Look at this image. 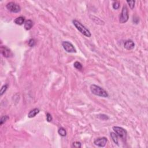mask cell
<instances>
[{
    "mask_svg": "<svg viewBox=\"0 0 148 148\" xmlns=\"http://www.w3.org/2000/svg\"><path fill=\"white\" fill-rule=\"evenodd\" d=\"M90 91L93 94L101 97L107 98L109 97L108 92L98 85H91L90 86Z\"/></svg>",
    "mask_w": 148,
    "mask_h": 148,
    "instance_id": "obj_1",
    "label": "cell"
},
{
    "mask_svg": "<svg viewBox=\"0 0 148 148\" xmlns=\"http://www.w3.org/2000/svg\"><path fill=\"white\" fill-rule=\"evenodd\" d=\"M74 26L76 28V29L79 31L80 32H81V34H83L85 36H86L87 37H90L91 36V34L90 32V31L85 27V26H83L81 23L79 22V21L76 20H73L72 21Z\"/></svg>",
    "mask_w": 148,
    "mask_h": 148,
    "instance_id": "obj_2",
    "label": "cell"
},
{
    "mask_svg": "<svg viewBox=\"0 0 148 148\" xmlns=\"http://www.w3.org/2000/svg\"><path fill=\"white\" fill-rule=\"evenodd\" d=\"M112 129L113 131H114V132L116 133L118 136H119L120 138H121L123 140H126L127 138V131L126 130L122 127L118 126L113 127Z\"/></svg>",
    "mask_w": 148,
    "mask_h": 148,
    "instance_id": "obj_3",
    "label": "cell"
},
{
    "mask_svg": "<svg viewBox=\"0 0 148 148\" xmlns=\"http://www.w3.org/2000/svg\"><path fill=\"white\" fill-rule=\"evenodd\" d=\"M129 12H128V9L126 6H124L122 8V11H121L120 15L119 22L121 24L125 23H126L129 20Z\"/></svg>",
    "mask_w": 148,
    "mask_h": 148,
    "instance_id": "obj_4",
    "label": "cell"
},
{
    "mask_svg": "<svg viewBox=\"0 0 148 148\" xmlns=\"http://www.w3.org/2000/svg\"><path fill=\"white\" fill-rule=\"evenodd\" d=\"M6 7L7 9L9 10L10 12L15 13V14H17L20 12L21 8L19 5L16 4L15 2H10L8 3L6 5Z\"/></svg>",
    "mask_w": 148,
    "mask_h": 148,
    "instance_id": "obj_5",
    "label": "cell"
},
{
    "mask_svg": "<svg viewBox=\"0 0 148 148\" xmlns=\"http://www.w3.org/2000/svg\"><path fill=\"white\" fill-rule=\"evenodd\" d=\"M62 46L64 50L68 53H76V50L74 46L68 41H63Z\"/></svg>",
    "mask_w": 148,
    "mask_h": 148,
    "instance_id": "obj_6",
    "label": "cell"
},
{
    "mask_svg": "<svg viewBox=\"0 0 148 148\" xmlns=\"http://www.w3.org/2000/svg\"><path fill=\"white\" fill-rule=\"evenodd\" d=\"M1 55L5 58H10L13 56V53L12 51L5 46H2L1 47Z\"/></svg>",
    "mask_w": 148,
    "mask_h": 148,
    "instance_id": "obj_7",
    "label": "cell"
},
{
    "mask_svg": "<svg viewBox=\"0 0 148 148\" xmlns=\"http://www.w3.org/2000/svg\"><path fill=\"white\" fill-rule=\"evenodd\" d=\"M108 139L106 137H102L97 138L94 141V144L95 145L98 146V147H104L107 144Z\"/></svg>",
    "mask_w": 148,
    "mask_h": 148,
    "instance_id": "obj_8",
    "label": "cell"
},
{
    "mask_svg": "<svg viewBox=\"0 0 148 148\" xmlns=\"http://www.w3.org/2000/svg\"><path fill=\"white\" fill-rule=\"evenodd\" d=\"M124 47L127 50H133L135 47V44L134 41L131 40V39L127 40L124 44Z\"/></svg>",
    "mask_w": 148,
    "mask_h": 148,
    "instance_id": "obj_9",
    "label": "cell"
},
{
    "mask_svg": "<svg viewBox=\"0 0 148 148\" xmlns=\"http://www.w3.org/2000/svg\"><path fill=\"white\" fill-rule=\"evenodd\" d=\"M39 112H40V111H39V109H38V108H34V109L31 110V111L29 112V114H28V117H29V118H34L36 115H37V114H38V113H39Z\"/></svg>",
    "mask_w": 148,
    "mask_h": 148,
    "instance_id": "obj_10",
    "label": "cell"
},
{
    "mask_svg": "<svg viewBox=\"0 0 148 148\" xmlns=\"http://www.w3.org/2000/svg\"><path fill=\"white\" fill-rule=\"evenodd\" d=\"M25 22V18L23 17V16H20V17H18L14 20L15 23L19 26L23 25V24H24Z\"/></svg>",
    "mask_w": 148,
    "mask_h": 148,
    "instance_id": "obj_11",
    "label": "cell"
},
{
    "mask_svg": "<svg viewBox=\"0 0 148 148\" xmlns=\"http://www.w3.org/2000/svg\"><path fill=\"white\" fill-rule=\"evenodd\" d=\"M24 26L26 30H30L33 26V22L31 20H27L24 23Z\"/></svg>",
    "mask_w": 148,
    "mask_h": 148,
    "instance_id": "obj_12",
    "label": "cell"
},
{
    "mask_svg": "<svg viewBox=\"0 0 148 148\" xmlns=\"http://www.w3.org/2000/svg\"><path fill=\"white\" fill-rule=\"evenodd\" d=\"M111 136L113 142L118 145V135L115 133H111Z\"/></svg>",
    "mask_w": 148,
    "mask_h": 148,
    "instance_id": "obj_13",
    "label": "cell"
},
{
    "mask_svg": "<svg viewBox=\"0 0 148 148\" xmlns=\"http://www.w3.org/2000/svg\"><path fill=\"white\" fill-rule=\"evenodd\" d=\"M59 134L61 136H65L67 135V131L65 130V129H64L63 127H61L58 130Z\"/></svg>",
    "mask_w": 148,
    "mask_h": 148,
    "instance_id": "obj_14",
    "label": "cell"
},
{
    "mask_svg": "<svg viewBox=\"0 0 148 148\" xmlns=\"http://www.w3.org/2000/svg\"><path fill=\"white\" fill-rule=\"evenodd\" d=\"M74 66L75 68L77 69V70H82V68H83L82 64L78 61H76V62H74Z\"/></svg>",
    "mask_w": 148,
    "mask_h": 148,
    "instance_id": "obj_15",
    "label": "cell"
},
{
    "mask_svg": "<svg viewBox=\"0 0 148 148\" xmlns=\"http://www.w3.org/2000/svg\"><path fill=\"white\" fill-rule=\"evenodd\" d=\"M8 85H5L4 86H2V88H1V90H0V96H2L5 93L6 90L8 89Z\"/></svg>",
    "mask_w": 148,
    "mask_h": 148,
    "instance_id": "obj_16",
    "label": "cell"
},
{
    "mask_svg": "<svg viewBox=\"0 0 148 148\" xmlns=\"http://www.w3.org/2000/svg\"><path fill=\"white\" fill-rule=\"evenodd\" d=\"M9 119V118L8 115H5V116H2V117L1 118V120H0V125L2 126V125L4 124V123H5L6 121H7Z\"/></svg>",
    "mask_w": 148,
    "mask_h": 148,
    "instance_id": "obj_17",
    "label": "cell"
},
{
    "mask_svg": "<svg viewBox=\"0 0 148 148\" xmlns=\"http://www.w3.org/2000/svg\"><path fill=\"white\" fill-rule=\"evenodd\" d=\"M97 117L99 118L100 119L103 120H108L109 119V117H108L107 115H104V114L98 115L97 116Z\"/></svg>",
    "mask_w": 148,
    "mask_h": 148,
    "instance_id": "obj_18",
    "label": "cell"
},
{
    "mask_svg": "<svg viewBox=\"0 0 148 148\" xmlns=\"http://www.w3.org/2000/svg\"><path fill=\"white\" fill-rule=\"evenodd\" d=\"M112 7L115 10L119 9L120 8V3L119 1H114L112 4Z\"/></svg>",
    "mask_w": 148,
    "mask_h": 148,
    "instance_id": "obj_19",
    "label": "cell"
},
{
    "mask_svg": "<svg viewBox=\"0 0 148 148\" xmlns=\"http://www.w3.org/2000/svg\"><path fill=\"white\" fill-rule=\"evenodd\" d=\"M35 44H36L35 41V39H30L29 41V42H28V45H29L30 47L34 46L35 45Z\"/></svg>",
    "mask_w": 148,
    "mask_h": 148,
    "instance_id": "obj_20",
    "label": "cell"
},
{
    "mask_svg": "<svg viewBox=\"0 0 148 148\" xmlns=\"http://www.w3.org/2000/svg\"><path fill=\"white\" fill-rule=\"evenodd\" d=\"M127 2L129 4L130 8H131V9H134L135 6V1H127Z\"/></svg>",
    "mask_w": 148,
    "mask_h": 148,
    "instance_id": "obj_21",
    "label": "cell"
},
{
    "mask_svg": "<svg viewBox=\"0 0 148 148\" xmlns=\"http://www.w3.org/2000/svg\"><path fill=\"white\" fill-rule=\"evenodd\" d=\"M73 146L76 148H81V143L80 142H73Z\"/></svg>",
    "mask_w": 148,
    "mask_h": 148,
    "instance_id": "obj_22",
    "label": "cell"
},
{
    "mask_svg": "<svg viewBox=\"0 0 148 148\" xmlns=\"http://www.w3.org/2000/svg\"><path fill=\"white\" fill-rule=\"evenodd\" d=\"M53 118L52 115H51L49 113H46V120L48 121V122H51L52 121Z\"/></svg>",
    "mask_w": 148,
    "mask_h": 148,
    "instance_id": "obj_23",
    "label": "cell"
}]
</instances>
